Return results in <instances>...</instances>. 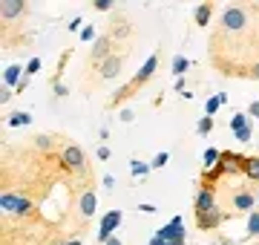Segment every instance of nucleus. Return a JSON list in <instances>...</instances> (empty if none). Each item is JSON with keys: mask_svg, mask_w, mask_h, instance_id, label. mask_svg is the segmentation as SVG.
I'll return each mask as SVG.
<instances>
[{"mask_svg": "<svg viewBox=\"0 0 259 245\" xmlns=\"http://www.w3.org/2000/svg\"><path fill=\"white\" fill-rule=\"evenodd\" d=\"M118 225H121V211H110V214L104 217V222H101V231H98V239H101V242H107V239L112 236V231H115Z\"/></svg>", "mask_w": 259, "mask_h": 245, "instance_id": "obj_8", "label": "nucleus"}, {"mask_svg": "<svg viewBox=\"0 0 259 245\" xmlns=\"http://www.w3.org/2000/svg\"><path fill=\"white\" fill-rule=\"evenodd\" d=\"M248 113H250V115H259V101L250 104V110H248Z\"/></svg>", "mask_w": 259, "mask_h": 245, "instance_id": "obj_34", "label": "nucleus"}, {"mask_svg": "<svg viewBox=\"0 0 259 245\" xmlns=\"http://www.w3.org/2000/svg\"><path fill=\"white\" fill-rule=\"evenodd\" d=\"M222 26L228 29V32H239V29H245L248 26V15H245V9H242V6H225Z\"/></svg>", "mask_w": 259, "mask_h": 245, "instance_id": "obj_3", "label": "nucleus"}, {"mask_svg": "<svg viewBox=\"0 0 259 245\" xmlns=\"http://www.w3.org/2000/svg\"><path fill=\"white\" fill-rule=\"evenodd\" d=\"M93 35H95V32H93V26H87V29H83V32H81V38H83V40H90V38H93Z\"/></svg>", "mask_w": 259, "mask_h": 245, "instance_id": "obj_32", "label": "nucleus"}, {"mask_svg": "<svg viewBox=\"0 0 259 245\" xmlns=\"http://www.w3.org/2000/svg\"><path fill=\"white\" fill-rule=\"evenodd\" d=\"M29 121H32V115L29 113H15L9 118V127H20V124H29Z\"/></svg>", "mask_w": 259, "mask_h": 245, "instance_id": "obj_20", "label": "nucleus"}, {"mask_svg": "<svg viewBox=\"0 0 259 245\" xmlns=\"http://www.w3.org/2000/svg\"><path fill=\"white\" fill-rule=\"evenodd\" d=\"M228 173H245V159H242L239 153H231V150H222L219 156V165L210 170V173H204V185L216 176H228Z\"/></svg>", "mask_w": 259, "mask_h": 245, "instance_id": "obj_1", "label": "nucleus"}, {"mask_svg": "<svg viewBox=\"0 0 259 245\" xmlns=\"http://www.w3.org/2000/svg\"><path fill=\"white\" fill-rule=\"evenodd\" d=\"M156 66H158V55H150L147 61L141 64V69L136 72V78H133V81H130L127 87H121V90H118V95H115V101H121L124 95L130 98V95L136 93V90H139L141 84H147V78H153V72H156Z\"/></svg>", "mask_w": 259, "mask_h": 245, "instance_id": "obj_2", "label": "nucleus"}, {"mask_svg": "<svg viewBox=\"0 0 259 245\" xmlns=\"http://www.w3.org/2000/svg\"><path fill=\"white\" fill-rule=\"evenodd\" d=\"M9 98H12V90H9V87H3V95H0V101L6 104V101H9Z\"/></svg>", "mask_w": 259, "mask_h": 245, "instance_id": "obj_31", "label": "nucleus"}, {"mask_svg": "<svg viewBox=\"0 0 259 245\" xmlns=\"http://www.w3.org/2000/svg\"><path fill=\"white\" fill-rule=\"evenodd\" d=\"M98 159H101V161L110 159V147H107V144H101V147H98Z\"/></svg>", "mask_w": 259, "mask_h": 245, "instance_id": "obj_29", "label": "nucleus"}, {"mask_svg": "<svg viewBox=\"0 0 259 245\" xmlns=\"http://www.w3.org/2000/svg\"><path fill=\"white\" fill-rule=\"evenodd\" d=\"M164 245H185V234H182V236H173V239H167Z\"/></svg>", "mask_w": 259, "mask_h": 245, "instance_id": "obj_30", "label": "nucleus"}, {"mask_svg": "<svg viewBox=\"0 0 259 245\" xmlns=\"http://www.w3.org/2000/svg\"><path fill=\"white\" fill-rule=\"evenodd\" d=\"M147 170H150V165H141V161H133V173H136V176H144Z\"/></svg>", "mask_w": 259, "mask_h": 245, "instance_id": "obj_26", "label": "nucleus"}, {"mask_svg": "<svg viewBox=\"0 0 259 245\" xmlns=\"http://www.w3.org/2000/svg\"><path fill=\"white\" fill-rule=\"evenodd\" d=\"M118 118H121V121H133V113H130V110H124V113H121Z\"/></svg>", "mask_w": 259, "mask_h": 245, "instance_id": "obj_33", "label": "nucleus"}, {"mask_svg": "<svg viewBox=\"0 0 259 245\" xmlns=\"http://www.w3.org/2000/svg\"><path fill=\"white\" fill-rule=\"evenodd\" d=\"M248 75H250V78H259V64L250 66V72H248Z\"/></svg>", "mask_w": 259, "mask_h": 245, "instance_id": "obj_35", "label": "nucleus"}, {"mask_svg": "<svg viewBox=\"0 0 259 245\" xmlns=\"http://www.w3.org/2000/svg\"><path fill=\"white\" fill-rule=\"evenodd\" d=\"M187 66H190V61H187L185 55H176V58H173V72H176V75H185Z\"/></svg>", "mask_w": 259, "mask_h": 245, "instance_id": "obj_18", "label": "nucleus"}, {"mask_svg": "<svg viewBox=\"0 0 259 245\" xmlns=\"http://www.w3.org/2000/svg\"><path fill=\"white\" fill-rule=\"evenodd\" d=\"M167 159H170V156H167V153H158L156 159L150 161V168H164V165H167Z\"/></svg>", "mask_w": 259, "mask_h": 245, "instance_id": "obj_25", "label": "nucleus"}, {"mask_svg": "<svg viewBox=\"0 0 259 245\" xmlns=\"http://www.w3.org/2000/svg\"><path fill=\"white\" fill-rule=\"evenodd\" d=\"M245 176L253 182H259V156H250V159H245Z\"/></svg>", "mask_w": 259, "mask_h": 245, "instance_id": "obj_17", "label": "nucleus"}, {"mask_svg": "<svg viewBox=\"0 0 259 245\" xmlns=\"http://www.w3.org/2000/svg\"><path fill=\"white\" fill-rule=\"evenodd\" d=\"M61 161H64L66 170H83V150L78 144H66L64 153H61Z\"/></svg>", "mask_w": 259, "mask_h": 245, "instance_id": "obj_5", "label": "nucleus"}, {"mask_svg": "<svg viewBox=\"0 0 259 245\" xmlns=\"http://www.w3.org/2000/svg\"><path fill=\"white\" fill-rule=\"evenodd\" d=\"M150 245H164V239H161V236H156V239H153Z\"/></svg>", "mask_w": 259, "mask_h": 245, "instance_id": "obj_37", "label": "nucleus"}, {"mask_svg": "<svg viewBox=\"0 0 259 245\" xmlns=\"http://www.w3.org/2000/svg\"><path fill=\"white\" fill-rule=\"evenodd\" d=\"M219 156H222V153H219V150H213V147H210V150H204V165H207V168L213 170L216 165H219V161H216Z\"/></svg>", "mask_w": 259, "mask_h": 245, "instance_id": "obj_22", "label": "nucleus"}, {"mask_svg": "<svg viewBox=\"0 0 259 245\" xmlns=\"http://www.w3.org/2000/svg\"><path fill=\"white\" fill-rule=\"evenodd\" d=\"M225 222L222 211L219 208H213V211H207V214H196V225L202 228V231H210V228H219Z\"/></svg>", "mask_w": 259, "mask_h": 245, "instance_id": "obj_7", "label": "nucleus"}, {"mask_svg": "<svg viewBox=\"0 0 259 245\" xmlns=\"http://www.w3.org/2000/svg\"><path fill=\"white\" fill-rule=\"evenodd\" d=\"M121 66H124V58H121V55H110L107 61H101V75L104 78H115L121 72Z\"/></svg>", "mask_w": 259, "mask_h": 245, "instance_id": "obj_11", "label": "nucleus"}, {"mask_svg": "<svg viewBox=\"0 0 259 245\" xmlns=\"http://www.w3.org/2000/svg\"><path fill=\"white\" fill-rule=\"evenodd\" d=\"M104 245H121V239H115V236H110V239H107Z\"/></svg>", "mask_w": 259, "mask_h": 245, "instance_id": "obj_36", "label": "nucleus"}, {"mask_svg": "<svg viewBox=\"0 0 259 245\" xmlns=\"http://www.w3.org/2000/svg\"><path fill=\"white\" fill-rule=\"evenodd\" d=\"M210 15H213V3H202V6H199V9H196V23H199V26H207V23H210Z\"/></svg>", "mask_w": 259, "mask_h": 245, "instance_id": "obj_15", "label": "nucleus"}, {"mask_svg": "<svg viewBox=\"0 0 259 245\" xmlns=\"http://www.w3.org/2000/svg\"><path fill=\"white\" fill-rule=\"evenodd\" d=\"M81 214L83 217H93L95 214V193L93 190H87V193L81 196Z\"/></svg>", "mask_w": 259, "mask_h": 245, "instance_id": "obj_16", "label": "nucleus"}, {"mask_svg": "<svg viewBox=\"0 0 259 245\" xmlns=\"http://www.w3.org/2000/svg\"><path fill=\"white\" fill-rule=\"evenodd\" d=\"M256 199H259V193H256Z\"/></svg>", "mask_w": 259, "mask_h": 245, "instance_id": "obj_39", "label": "nucleus"}, {"mask_svg": "<svg viewBox=\"0 0 259 245\" xmlns=\"http://www.w3.org/2000/svg\"><path fill=\"white\" fill-rule=\"evenodd\" d=\"M231 130H233V136H236L239 142H248V139H250V124H248V115H245V113H236V115H233Z\"/></svg>", "mask_w": 259, "mask_h": 245, "instance_id": "obj_9", "label": "nucleus"}, {"mask_svg": "<svg viewBox=\"0 0 259 245\" xmlns=\"http://www.w3.org/2000/svg\"><path fill=\"white\" fill-rule=\"evenodd\" d=\"M3 84L6 87H20L23 84V81H20V66L18 64L6 66V72H3Z\"/></svg>", "mask_w": 259, "mask_h": 245, "instance_id": "obj_14", "label": "nucleus"}, {"mask_svg": "<svg viewBox=\"0 0 259 245\" xmlns=\"http://www.w3.org/2000/svg\"><path fill=\"white\" fill-rule=\"evenodd\" d=\"M37 69H40V58H32V61L26 64V69H23V72H26V75H35Z\"/></svg>", "mask_w": 259, "mask_h": 245, "instance_id": "obj_24", "label": "nucleus"}, {"mask_svg": "<svg viewBox=\"0 0 259 245\" xmlns=\"http://www.w3.org/2000/svg\"><path fill=\"white\" fill-rule=\"evenodd\" d=\"M110 47H112L110 35L98 38V40H95V47H93V61H98V64H101V61H107V58H110Z\"/></svg>", "mask_w": 259, "mask_h": 245, "instance_id": "obj_12", "label": "nucleus"}, {"mask_svg": "<svg viewBox=\"0 0 259 245\" xmlns=\"http://www.w3.org/2000/svg\"><path fill=\"white\" fill-rule=\"evenodd\" d=\"M216 208V199H213V190L210 185H204L199 193H196V202H193V211L196 214H207V211H213Z\"/></svg>", "mask_w": 259, "mask_h": 245, "instance_id": "obj_6", "label": "nucleus"}, {"mask_svg": "<svg viewBox=\"0 0 259 245\" xmlns=\"http://www.w3.org/2000/svg\"><path fill=\"white\" fill-rule=\"evenodd\" d=\"M66 245H81V239H69V242H66Z\"/></svg>", "mask_w": 259, "mask_h": 245, "instance_id": "obj_38", "label": "nucleus"}, {"mask_svg": "<svg viewBox=\"0 0 259 245\" xmlns=\"http://www.w3.org/2000/svg\"><path fill=\"white\" fill-rule=\"evenodd\" d=\"M23 9H26L23 0H3V3H0V18L3 20H15L18 15H23Z\"/></svg>", "mask_w": 259, "mask_h": 245, "instance_id": "obj_10", "label": "nucleus"}, {"mask_svg": "<svg viewBox=\"0 0 259 245\" xmlns=\"http://www.w3.org/2000/svg\"><path fill=\"white\" fill-rule=\"evenodd\" d=\"M0 205H3L6 214H15V217H26L29 211H32V202H29V199L9 196V193H3V196H0Z\"/></svg>", "mask_w": 259, "mask_h": 245, "instance_id": "obj_4", "label": "nucleus"}, {"mask_svg": "<svg viewBox=\"0 0 259 245\" xmlns=\"http://www.w3.org/2000/svg\"><path fill=\"white\" fill-rule=\"evenodd\" d=\"M95 9H98V12H110L112 9V0H95Z\"/></svg>", "mask_w": 259, "mask_h": 245, "instance_id": "obj_27", "label": "nucleus"}, {"mask_svg": "<svg viewBox=\"0 0 259 245\" xmlns=\"http://www.w3.org/2000/svg\"><path fill=\"white\" fill-rule=\"evenodd\" d=\"M210 127H213V118H210V115H204L202 121H199V133H202V136H207V133H210Z\"/></svg>", "mask_w": 259, "mask_h": 245, "instance_id": "obj_23", "label": "nucleus"}, {"mask_svg": "<svg viewBox=\"0 0 259 245\" xmlns=\"http://www.w3.org/2000/svg\"><path fill=\"white\" fill-rule=\"evenodd\" d=\"M248 234H250V236L259 234V211H253V214L248 217Z\"/></svg>", "mask_w": 259, "mask_h": 245, "instance_id": "obj_21", "label": "nucleus"}, {"mask_svg": "<svg viewBox=\"0 0 259 245\" xmlns=\"http://www.w3.org/2000/svg\"><path fill=\"white\" fill-rule=\"evenodd\" d=\"M225 101H228L225 95H213L210 101H207V107H204V110H207V115H213V113H216V110H219V107H222Z\"/></svg>", "mask_w": 259, "mask_h": 245, "instance_id": "obj_19", "label": "nucleus"}, {"mask_svg": "<svg viewBox=\"0 0 259 245\" xmlns=\"http://www.w3.org/2000/svg\"><path fill=\"white\" fill-rule=\"evenodd\" d=\"M49 136H37V147H40V150H49Z\"/></svg>", "mask_w": 259, "mask_h": 245, "instance_id": "obj_28", "label": "nucleus"}, {"mask_svg": "<svg viewBox=\"0 0 259 245\" xmlns=\"http://www.w3.org/2000/svg\"><path fill=\"white\" fill-rule=\"evenodd\" d=\"M253 202H256V199H253V193H248V190H242V193L233 196V208H236V211H250Z\"/></svg>", "mask_w": 259, "mask_h": 245, "instance_id": "obj_13", "label": "nucleus"}]
</instances>
